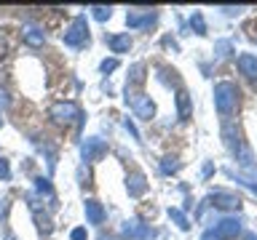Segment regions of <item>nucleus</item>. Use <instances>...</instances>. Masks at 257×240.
<instances>
[{
	"instance_id": "0eeeda50",
	"label": "nucleus",
	"mask_w": 257,
	"mask_h": 240,
	"mask_svg": "<svg viewBox=\"0 0 257 240\" xmlns=\"http://www.w3.org/2000/svg\"><path fill=\"white\" fill-rule=\"evenodd\" d=\"M86 216L91 224H102L104 222V208L96 200H86Z\"/></svg>"
},
{
	"instance_id": "6ab92c4d",
	"label": "nucleus",
	"mask_w": 257,
	"mask_h": 240,
	"mask_svg": "<svg viewBox=\"0 0 257 240\" xmlns=\"http://www.w3.org/2000/svg\"><path fill=\"white\" fill-rule=\"evenodd\" d=\"M72 240H86V230H72Z\"/></svg>"
},
{
	"instance_id": "20e7f679",
	"label": "nucleus",
	"mask_w": 257,
	"mask_h": 240,
	"mask_svg": "<svg viewBox=\"0 0 257 240\" xmlns=\"http://www.w3.org/2000/svg\"><path fill=\"white\" fill-rule=\"evenodd\" d=\"M134 112H137V118H142V120H150L156 115V107H153L150 96H140V99L134 102Z\"/></svg>"
},
{
	"instance_id": "2eb2a0df",
	"label": "nucleus",
	"mask_w": 257,
	"mask_h": 240,
	"mask_svg": "<svg viewBox=\"0 0 257 240\" xmlns=\"http://www.w3.org/2000/svg\"><path fill=\"white\" fill-rule=\"evenodd\" d=\"M190 24H196L198 35H204V32H206V27H204V19H201V14H193V19H190Z\"/></svg>"
},
{
	"instance_id": "dca6fc26",
	"label": "nucleus",
	"mask_w": 257,
	"mask_h": 240,
	"mask_svg": "<svg viewBox=\"0 0 257 240\" xmlns=\"http://www.w3.org/2000/svg\"><path fill=\"white\" fill-rule=\"evenodd\" d=\"M142 64H134L132 67V83H142Z\"/></svg>"
},
{
	"instance_id": "4468645a",
	"label": "nucleus",
	"mask_w": 257,
	"mask_h": 240,
	"mask_svg": "<svg viewBox=\"0 0 257 240\" xmlns=\"http://www.w3.org/2000/svg\"><path fill=\"white\" fill-rule=\"evenodd\" d=\"M169 216H172V219L177 222V224H180V227L185 230V227H188V222H185V216L180 214V211H177V208H172V211H169Z\"/></svg>"
},
{
	"instance_id": "9d476101",
	"label": "nucleus",
	"mask_w": 257,
	"mask_h": 240,
	"mask_svg": "<svg viewBox=\"0 0 257 240\" xmlns=\"http://www.w3.org/2000/svg\"><path fill=\"white\" fill-rule=\"evenodd\" d=\"M177 112H180V118H188L190 115V96L180 91L177 94Z\"/></svg>"
},
{
	"instance_id": "7ed1b4c3",
	"label": "nucleus",
	"mask_w": 257,
	"mask_h": 240,
	"mask_svg": "<svg viewBox=\"0 0 257 240\" xmlns=\"http://www.w3.org/2000/svg\"><path fill=\"white\" fill-rule=\"evenodd\" d=\"M51 118L59 120V123H72V120L78 118V107L72 102H59L51 107Z\"/></svg>"
},
{
	"instance_id": "6e6552de",
	"label": "nucleus",
	"mask_w": 257,
	"mask_h": 240,
	"mask_svg": "<svg viewBox=\"0 0 257 240\" xmlns=\"http://www.w3.org/2000/svg\"><path fill=\"white\" fill-rule=\"evenodd\" d=\"M107 46L115 54H123V51L132 48V38H128V35H112V38H107Z\"/></svg>"
},
{
	"instance_id": "5701e85b",
	"label": "nucleus",
	"mask_w": 257,
	"mask_h": 240,
	"mask_svg": "<svg viewBox=\"0 0 257 240\" xmlns=\"http://www.w3.org/2000/svg\"><path fill=\"white\" fill-rule=\"evenodd\" d=\"M3 51H6V46H3V38H0V56H3Z\"/></svg>"
},
{
	"instance_id": "423d86ee",
	"label": "nucleus",
	"mask_w": 257,
	"mask_h": 240,
	"mask_svg": "<svg viewBox=\"0 0 257 240\" xmlns=\"http://www.w3.org/2000/svg\"><path fill=\"white\" fill-rule=\"evenodd\" d=\"M238 70H241V75H246V78H257V59L252 54H241L238 56Z\"/></svg>"
},
{
	"instance_id": "4be33fe9",
	"label": "nucleus",
	"mask_w": 257,
	"mask_h": 240,
	"mask_svg": "<svg viewBox=\"0 0 257 240\" xmlns=\"http://www.w3.org/2000/svg\"><path fill=\"white\" fill-rule=\"evenodd\" d=\"M164 171H177V163H169V158H166V163H164Z\"/></svg>"
},
{
	"instance_id": "f03ea898",
	"label": "nucleus",
	"mask_w": 257,
	"mask_h": 240,
	"mask_svg": "<svg viewBox=\"0 0 257 240\" xmlns=\"http://www.w3.org/2000/svg\"><path fill=\"white\" fill-rule=\"evenodd\" d=\"M88 40V27H86V19L83 16H78L75 22H72V27L64 32V43L72 46V48H78V46H83Z\"/></svg>"
},
{
	"instance_id": "9b49d317",
	"label": "nucleus",
	"mask_w": 257,
	"mask_h": 240,
	"mask_svg": "<svg viewBox=\"0 0 257 240\" xmlns=\"http://www.w3.org/2000/svg\"><path fill=\"white\" fill-rule=\"evenodd\" d=\"M24 40H27L30 46H43V32L35 30V27H27L24 30Z\"/></svg>"
},
{
	"instance_id": "412c9836",
	"label": "nucleus",
	"mask_w": 257,
	"mask_h": 240,
	"mask_svg": "<svg viewBox=\"0 0 257 240\" xmlns=\"http://www.w3.org/2000/svg\"><path fill=\"white\" fill-rule=\"evenodd\" d=\"M0 176H3V179H8V166L3 163V160H0Z\"/></svg>"
},
{
	"instance_id": "ddd939ff",
	"label": "nucleus",
	"mask_w": 257,
	"mask_h": 240,
	"mask_svg": "<svg viewBox=\"0 0 257 240\" xmlns=\"http://www.w3.org/2000/svg\"><path fill=\"white\" fill-rule=\"evenodd\" d=\"M214 200H220V208H238V198H233V195H214Z\"/></svg>"
},
{
	"instance_id": "aec40b11",
	"label": "nucleus",
	"mask_w": 257,
	"mask_h": 240,
	"mask_svg": "<svg viewBox=\"0 0 257 240\" xmlns=\"http://www.w3.org/2000/svg\"><path fill=\"white\" fill-rule=\"evenodd\" d=\"M6 107H8V94L0 88V110H6Z\"/></svg>"
},
{
	"instance_id": "f257e3e1",
	"label": "nucleus",
	"mask_w": 257,
	"mask_h": 240,
	"mask_svg": "<svg viewBox=\"0 0 257 240\" xmlns=\"http://www.w3.org/2000/svg\"><path fill=\"white\" fill-rule=\"evenodd\" d=\"M236 102H238V91L233 83H217L214 88V107L222 112V115H230L236 110Z\"/></svg>"
},
{
	"instance_id": "39448f33",
	"label": "nucleus",
	"mask_w": 257,
	"mask_h": 240,
	"mask_svg": "<svg viewBox=\"0 0 257 240\" xmlns=\"http://www.w3.org/2000/svg\"><path fill=\"white\" fill-rule=\"evenodd\" d=\"M104 152H107V147H104L99 139H86V144H83V158H86V160L102 158Z\"/></svg>"
},
{
	"instance_id": "b1692460",
	"label": "nucleus",
	"mask_w": 257,
	"mask_h": 240,
	"mask_svg": "<svg viewBox=\"0 0 257 240\" xmlns=\"http://www.w3.org/2000/svg\"><path fill=\"white\" fill-rule=\"evenodd\" d=\"M102 240H112V238H102Z\"/></svg>"
},
{
	"instance_id": "f3484780",
	"label": "nucleus",
	"mask_w": 257,
	"mask_h": 240,
	"mask_svg": "<svg viewBox=\"0 0 257 240\" xmlns=\"http://www.w3.org/2000/svg\"><path fill=\"white\" fill-rule=\"evenodd\" d=\"M94 16H96V19H99V22L110 19V8H102V6H96V8H94Z\"/></svg>"
},
{
	"instance_id": "a211bd4d",
	"label": "nucleus",
	"mask_w": 257,
	"mask_h": 240,
	"mask_svg": "<svg viewBox=\"0 0 257 240\" xmlns=\"http://www.w3.org/2000/svg\"><path fill=\"white\" fill-rule=\"evenodd\" d=\"M115 67H118V62H115V59H104V62H102V72H112Z\"/></svg>"
},
{
	"instance_id": "f8f14e48",
	"label": "nucleus",
	"mask_w": 257,
	"mask_h": 240,
	"mask_svg": "<svg viewBox=\"0 0 257 240\" xmlns=\"http://www.w3.org/2000/svg\"><path fill=\"white\" fill-rule=\"evenodd\" d=\"M142 190H145L142 174H134V176H132V184H128V192H132V195H142Z\"/></svg>"
},
{
	"instance_id": "1a4fd4ad",
	"label": "nucleus",
	"mask_w": 257,
	"mask_h": 240,
	"mask_svg": "<svg viewBox=\"0 0 257 240\" xmlns=\"http://www.w3.org/2000/svg\"><path fill=\"white\" fill-rule=\"evenodd\" d=\"M238 222L236 219H225V222H220V227H217V235L220 238H236L238 235Z\"/></svg>"
}]
</instances>
